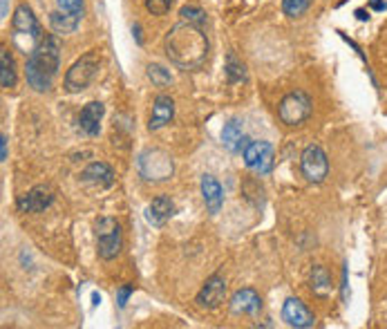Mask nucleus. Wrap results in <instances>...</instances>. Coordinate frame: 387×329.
I'll use <instances>...</instances> for the list:
<instances>
[{
    "mask_svg": "<svg viewBox=\"0 0 387 329\" xmlns=\"http://www.w3.org/2000/svg\"><path fill=\"white\" fill-rule=\"evenodd\" d=\"M60 65V43L56 34H45L41 45L27 56L25 79L36 92H47Z\"/></svg>",
    "mask_w": 387,
    "mask_h": 329,
    "instance_id": "nucleus-2",
    "label": "nucleus"
},
{
    "mask_svg": "<svg viewBox=\"0 0 387 329\" xmlns=\"http://www.w3.org/2000/svg\"><path fill=\"white\" fill-rule=\"evenodd\" d=\"M349 298V280H347V266L343 269V300Z\"/></svg>",
    "mask_w": 387,
    "mask_h": 329,
    "instance_id": "nucleus-31",
    "label": "nucleus"
},
{
    "mask_svg": "<svg viewBox=\"0 0 387 329\" xmlns=\"http://www.w3.org/2000/svg\"><path fill=\"white\" fill-rule=\"evenodd\" d=\"M79 20L81 18L67 14V11L56 9V11H52V14H50V27L54 30V34H63L65 36V34H72L79 27Z\"/></svg>",
    "mask_w": 387,
    "mask_h": 329,
    "instance_id": "nucleus-22",
    "label": "nucleus"
},
{
    "mask_svg": "<svg viewBox=\"0 0 387 329\" xmlns=\"http://www.w3.org/2000/svg\"><path fill=\"white\" fill-rule=\"evenodd\" d=\"M173 160L164 150H143L139 155V173L148 181H164L173 175Z\"/></svg>",
    "mask_w": 387,
    "mask_h": 329,
    "instance_id": "nucleus-7",
    "label": "nucleus"
},
{
    "mask_svg": "<svg viewBox=\"0 0 387 329\" xmlns=\"http://www.w3.org/2000/svg\"><path fill=\"white\" fill-rule=\"evenodd\" d=\"M356 16H358L360 20H367V18H369V16L365 14V11H362V9H358V11H356Z\"/></svg>",
    "mask_w": 387,
    "mask_h": 329,
    "instance_id": "nucleus-33",
    "label": "nucleus"
},
{
    "mask_svg": "<svg viewBox=\"0 0 387 329\" xmlns=\"http://www.w3.org/2000/svg\"><path fill=\"white\" fill-rule=\"evenodd\" d=\"M282 318L289 327H296V329H307V327H313V323H316V318H313V314L309 311V307L298 298H287L284 300Z\"/></svg>",
    "mask_w": 387,
    "mask_h": 329,
    "instance_id": "nucleus-12",
    "label": "nucleus"
},
{
    "mask_svg": "<svg viewBox=\"0 0 387 329\" xmlns=\"http://www.w3.org/2000/svg\"><path fill=\"white\" fill-rule=\"evenodd\" d=\"M43 32L39 20H36L32 7L27 5H18L14 11V18H11V41H14V47L18 52H22L25 56H29L36 47L43 41Z\"/></svg>",
    "mask_w": 387,
    "mask_h": 329,
    "instance_id": "nucleus-3",
    "label": "nucleus"
},
{
    "mask_svg": "<svg viewBox=\"0 0 387 329\" xmlns=\"http://www.w3.org/2000/svg\"><path fill=\"white\" fill-rule=\"evenodd\" d=\"M7 3L9 0H3V18H7Z\"/></svg>",
    "mask_w": 387,
    "mask_h": 329,
    "instance_id": "nucleus-34",
    "label": "nucleus"
},
{
    "mask_svg": "<svg viewBox=\"0 0 387 329\" xmlns=\"http://www.w3.org/2000/svg\"><path fill=\"white\" fill-rule=\"evenodd\" d=\"M300 170L311 184H322L324 177L329 175V160L318 143L307 146L300 155Z\"/></svg>",
    "mask_w": 387,
    "mask_h": 329,
    "instance_id": "nucleus-8",
    "label": "nucleus"
},
{
    "mask_svg": "<svg viewBox=\"0 0 387 329\" xmlns=\"http://www.w3.org/2000/svg\"><path fill=\"white\" fill-rule=\"evenodd\" d=\"M202 198H204V204H206L209 213H220L222 204H224V191L220 186V181H217L213 175H204L202 177Z\"/></svg>",
    "mask_w": 387,
    "mask_h": 329,
    "instance_id": "nucleus-18",
    "label": "nucleus"
},
{
    "mask_svg": "<svg viewBox=\"0 0 387 329\" xmlns=\"http://www.w3.org/2000/svg\"><path fill=\"white\" fill-rule=\"evenodd\" d=\"M81 179L86 184L99 186V188H110L114 184V170L107 166L105 162H94L88 168H83Z\"/></svg>",
    "mask_w": 387,
    "mask_h": 329,
    "instance_id": "nucleus-14",
    "label": "nucleus"
},
{
    "mask_svg": "<svg viewBox=\"0 0 387 329\" xmlns=\"http://www.w3.org/2000/svg\"><path fill=\"white\" fill-rule=\"evenodd\" d=\"M0 83H3V88L7 90L16 85V63L7 47L0 50Z\"/></svg>",
    "mask_w": 387,
    "mask_h": 329,
    "instance_id": "nucleus-21",
    "label": "nucleus"
},
{
    "mask_svg": "<svg viewBox=\"0 0 387 329\" xmlns=\"http://www.w3.org/2000/svg\"><path fill=\"white\" fill-rule=\"evenodd\" d=\"M175 117V101L168 94H159L152 103V115L148 130H159L166 124H171V119Z\"/></svg>",
    "mask_w": 387,
    "mask_h": 329,
    "instance_id": "nucleus-17",
    "label": "nucleus"
},
{
    "mask_svg": "<svg viewBox=\"0 0 387 329\" xmlns=\"http://www.w3.org/2000/svg\"><path fill=\"white\" fill-rule=\"evenodd\" d=\"M332 273L324 264H313L311 266V278H309V287L318 298H327L332 294Z\"/></svg>",
    "mask_w": 387,
    "mask_h": 329,
    "instance_id": "nucleus-20",
    "label": "nucleus"
},
{
    "mask_svg": "<svg viewBox=\"0 0 387 329\" xmlns=\"http://www.w3.org/2000/svg\"><path fill=\"white\" fill-rule=\"evenodd\" d=\"M7 135L0 137V162H7Z\"/></svg>",
    "mask_w": 387,
    "mask_h": 329,
    "instance_id": "nucleus-30",
    "label": "nucleus"
},
{
    "mask_svg": "<svg viewBox=\"0 0 387 329\" xmlns=\"http://www.w3.org/2000/svg\"><path fill=\"white\" fill-rule=\"evenodd\" d=\"M54 202V191L47 184H39L32 191H27L25 195H20L16 202V209L20 213H41L47 206H52Z\"/></svg>",
    "mask_w": 387,
    "mask_h": 329,
    "instance_id": "nucleus-11",
    "label": "nucleus"
},
{
    "mask_svg": "<svg viewBox=\"0 0 387 329\" xmlns=\"http://www.w3.org/2000/svg\"><path fill=\"white\" fill-rule=\"evenodd\" d=\"M173 7V0H146V9L152 16H164Z\"/></svg>",
    "mask_w": 387,
    "mask_h": 329,
    "instance_id": "nucleus-28",
    "label": "nucleus"
},
{
    "mask_svg": "<svg viewBox=\"0 0 387 329\" xmlns=\"http://www.w3.org/2000/svg\"><path fill=\"white\" fill-rule=\"evenodd\" d=\"M224 296H226V280L220 273H213L206 283H204V287L199 289L195 302H197L199 309L211 311V309L220 307V304L224 302Z\"/></svg>",
    "mask_w": 387,
    "mask_h": 329,
    "instance_id": "nucleus-10",
    "label": "nucleus"
},
{
    "mask_svg": "<svg viewBox=\"0 0 387 329\" xmlns=\"http://www.w3.org/2000/svg\"><path fill=\"white\" fill-rule=\"evenodd\" d=\"M369 5H372V9H379V11L387 9V3H383V0H369Z\"/></svg>",
    "mask_w": 387,
    "mask_h": 329,
    "instance_id": "nucleus-32",
    "label": "nucleus"
},
{
    "mask_svg": "<svg viewBox=\"0 0 387 329\" xmlns=\"http://www.w3.org/2000/svg\"><path fill=\"white\" fill-rule=\"evenodd\" d=\"M179 16L184 22H190V25H197V27H202L204 22H206V11L197 5H184L179 9Z\"/></svg>",
    "mask_w": 387,
    "mask_h": 329,
    "instance_id": "nucleus-24",
    "label": "nucleus"
},
{
    "mask_svg": "<svg viewBox=\"0 0 387 329\" xmlns=\"http://www.w3.org/2000/svg\"><path fill=\"white\" fill-rule=\"evenodd\" d=\"M166 56L179 70H195L209 56V39L202 27L181 20L164 39Z\"/></svg>",
    "mask_w": 387,
    "mask_h": 329,
    "instance_id": "nucleus-1",
    "label": "nucleus"
},
{
    "mask_svg": "<svg viewBox=\"0 0 387 329\" xmlns=\"http://www.w3.org/2000/svg\"><path fill=\"white\" fill-rule=\"evenodd\" d=\"M96 72H99V54H96V52L83 54V56L77 60V63L65 72L63 88H65L70 94L83 92V90H86L88 85L94 81Z\"/></svg>",
    "mask_w": 387,
    "mask_h": 329,
    "instance_id": "nucleus-5",
    "label": "nucleus"
},
{
    "mask_svg": "<svg viewBox=\"0 0 387 329\" xmlns=\"http://www.w3.org/2000/svg\"><path fill=\"white\" fill-rule=\"evenodd\" d=\"M103 115H105L103 103L90 101L86 108L81 110V115H79L81 130L86 132V135H90V137H96V135H99V130H101V119H103Z\"/></svg>",
    "mask_w": 387,
    "mask_h": 329,
    "instance_id": "nucleus-16",
    "label": "nucleus"
},
{
    "mask_svg": "<svg viewBox=\"0 0 387 329\" xmlns=\"http://www.w3.org/2000/svg\"><path fill=\"white\" fill-rule=\"evenodd\" d=\"M311 115V99L307 92L296 90L282 96L280 105H277V117L287 126H300L305 124Z\"/></svg>",
    "mask_w": 387,
    "mask_h": 329,
    "instance_id": "nucleus-6",
    "label": "nucleus"
},
{
    "mask_svg": "<svg viewBox=\"0 0 387 329\" xmlns=\"http://www.w3.org/2000/svg\"><path fill=\"white\" fill-rule=\"evenodd\" d=\"M132 291H135V285H124L119 289V294H117V304H119V309H124L126 304H128V298L132 296Z\"/></svg>",
    "mask_w": 387,
    "mask_h": 329,
    "instance_id": "nucleus-29",
    "label": "nucleus"
},
{
    "mask_svg": "<svg viewBox=\"0 0 387 329\" xmlns=\"http://www.w3.org/2000/svg\"><path fill=\"white\" fill-rule=\"evenodd\" d=\"M262 309V298L258 296V291L253 289H240L231 298V311L233 314H244V316H256Z\"/></svg>",
    "mask_w": 387,
    "mask_h": 329,
    "instance_id": "nucleus-13",
    "label": "nucleus"
},
{
    "mask_svg": "<svg viewBox=\"0 0 387 329\" xmlns=\"http://www.w3.org/2000/svg\"><path fill=\"white\" fill-rule=\"evenodd\" d=\"M311 0H282V11L289 18H298L309 9Z\"/></svg>",
    "mask_w": 387,
    "mask_h": 329,
    "instance_id": "nucleus-26",
    "label": "nucleus"
},
{
    "mask_svg": "<svg viewBox=\"0 0 387 329\" xmlns=\"http://www.w3.org/2000/svg\"><path fill=\"white\" fill-rule=\"evenodd\" d=\"M148 79L157 85V88H166V85L173 83L171 72H168L164 65H157V63H150L148 65Z\"/></svg>",
    "mask_w": 387,
    "mask_h": 329,
    "instance_id": "nucleus-25",
    "label": "nucleus"
},
{
    "mask_svg": "<svg viewBox=\"0 0 387 329\" xmlns=\"http://www.w3.org/2000/svg\"><path fill=\"white\" fill-rule=\"evenodd\" d=\"M56 5L60 11H67V14L77 16V18H83L86 14V5H83V0H56Z\"/></svg>",
    "mask_w": 387,
    "mask_h": 329,
    "instance_id": "nucleus-27",
    "label": "nucleus"
},
{
    "mask_svg": "<svg viewBox=\"0 0 387 329\" xmlns=\"http://www.w3.org/2000/svg\"><path fill=\"white\" fill-rule=\"evenodd\" d=\"M96 253L101 260H114L121 253V226L114 217H99L94 222Z\"/></svg>",
    "mask_w": 387,
    "mask_h": 329,
    "instance_id": "nucleus-4",
    "label": "nucleus"
},
{
    "mask_svg": "<svg viewBox=\"0 0 387 329\" xmlns=\"http://www.w3.org/2000/svg\"><path fill=\"white\" fill-rule=\"evenodd\" d=\"M242 157H244V164L258 175H269L275 164V153L269 141H249L247 148L242 150Z\"/></svg>",
    "mask_w": 387,
    "mask_h": 329,
    "instance_id": "nucleus-9",
    "label": "nucleus"
},
{
    "mask_svg": "<svg viewBox=\"0 0 387 329\" xmlns=\"http://www.w3.org/2000/svg\"><path fill=\"white\" fill-rule=\"evenodd\" d=\"M224 72H226V81L228 83H242V81L247 79V67L235 58V54H228L226 56V67H224Z\"/></svg>",
    "mask_w": 387,
    "mask_h": 329,
    "instance_id": "nucleus-23",
    "label": "nucleus"
},
{
    "mask_svg": "<svg viewBox=\"0 0 387 329\" xmlns=\"http://www.w3.org/2000/svg\"><path fill=\"white\" fill-rule=\"evenodd\" d=\"M173 215H175V204L171 198H166V195H159V198H155L146 206V219L152 226H164Z\"/></svg>",
    "mask_w": 387,
    "mask_h": 329,
    "instance_id": "nucleus-15",
    "label": "nucleus"
},
{
    "mask_svg": "<svg viewBox=\"0 0 387 329\" xmlns=\"http://www.w3.org/2000/svg\"><path fill=\"white\" fill-rule=\"evenodd\" d=\"M251 139L244 137V130H242V121L240 119H231L228 124H224V130H222V143L226 150L231 153H242L247 148V143Z\"/></svg>",
    "mask_w": 387,
    "mask_h": 329,
    "instance_id": "nucleus-19",
    "label": "nucleus"
}]
</instances>
